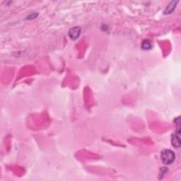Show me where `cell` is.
<instances>
[{
  "label": "cell",
  "mask_w": 181,
  "mask_h": 181,
  "mask_svg": "<svg viewBox=\"0 0 181 181\" xmlns=\"http://www.w3.org/2000/svg\"><path fill=\"white\" fill-rule=\"evenodd\" d=\"M80 33H81V28L79 26H75L69 30V36L70 37L71 39L75 41L79 37Z\"/></svg>",
  "instance_id": "2"
},
{
  "label": "cell",
  "mask_w": 181,
  "mask_h": 181,
  "mask_svg": "<svg viewBox=\"0 0 181 181\" xmlns=\"http://www.w3.org/2000/svg\"><path fill=\"white\" fill-rule=\"evenodd\" d=\"M161 159L163 164L170 165L172 164L176 160V155L174 152L170 149H164L161 151Z\"/></svg>",
  "instance_id": "1"
},
{
  "label": "cell",
  "mask_w": 181,
  "mask_h": 181,
  "mask_svg": "<svg viewBox=\"0 0 181 181\" xmlns=\"http://www.w3.org/2000/svg\"><path fill=\"white\" fill-rule=\"evenodd\" d=\"M175 122H176V124H177V126H178V128H177V132L178 133V134H180V117H177V118H176V120H175Z\"/></svg>",
  "instance_id": "6"
},
{
  "label": "cell",
  "mask_w": 181,
  "mask_h": 181,
  "mask_svg": "<svg viewBox=\"0 0 181 181\" xmlns=\"http://www.w3.org/2000/svg\"><path fill=\"white\" fill-rule=\"evenodd\" d=\"M142 47L144 49H149L151 48V45L148 40H144L142 43Z\"/></svg>",
  "instance_id": "5"
},
{
  "label": "cell",
  "mask_w": 181,
  "mask_h": 181,
  "mask_svg": "<svg viewBox=\"0 0 181 181\" xmlns=\"http://www.w3.org/2000/svg\"><path fill=\"white\" fill-rule=\"evenodd\" d=\"M171 144L175 148L180 147V139L177 134H173L171 137Z\"/></svg>",
  "instance_id": "3"
},
{
  "label": "cell",
  "mask_w": 181,
  "mask_h": 181,
  "mask_svg": "<svg viewBox=\"0 0 181 181\" xmlns=\"http://www.w3.org/2000/svg\"><path fill=\"white\" fill-rule=\"evenodd\" d=\"M178 3V1H171V2H170V4L167 6L166 9H165L164 14H170V13H171V12H173V10H174L175 8H176V4H177Z\"/></svg>",
  "instance_id": "4"
}]
</instances>
